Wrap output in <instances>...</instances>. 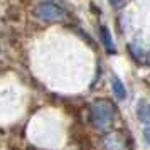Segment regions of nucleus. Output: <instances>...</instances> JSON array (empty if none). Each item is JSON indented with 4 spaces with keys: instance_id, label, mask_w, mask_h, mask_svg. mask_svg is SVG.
Returning <instances> with one entry per match:
<instances>
[{
    "instance_id": "obj_2",
    "label": "nucleus",
    "mask_w": 150,
    "mask_h": 150,
    "mask_svg": "<svg viewBox=\"0 0 150 150\" xmlns=\"http://www.w3.org/2000/svg\"><path fill=\"white\" fill-rule=\"evenodd\" d=\"M34 15L37 19H41V21H47V22H61L66 19V10L59 5V4H56V2H41L37 7L34 8Z\"/></svg>"
},
{
    "instance_id": "obj_5",
    "label": "nucleus",
    "mask_w": 150,
    "mask_h": 150,
    "mask_svg": "<svg viewBox=\"0 0 150 150\" xmlns=\"http://www.w3.org/2000/svg\"><path fill=\"white\" fill-rule=\"evenodd\" d=\"M101 35H103V41H105V46L110 52H115V46H113V39H111V34H110L108 27H101Z\"/></svg>"
},
{
    "instance_id": "obj_6",
    "label": "nucleus",
    "mask_w": 150,
    "mask_h": 150,
    "mask_svg": "<svg viewBox=\"0 0 150 150\" xmlns=\"http://www.w3.org/2000/svg\"><path fill=\"white\" fill-rule=\"evenodd\" d=\"M143 137H145V142L150 145V125H145L143 127Z\"/></svg>"
},
{
    "instance_id": "obj_7",
    "label": "nucleus",
    "mask_w": 150,
    "mask_h": 150,
    "mask_svg": "<svg viewBox=\"0 0 150 150\" xmlns=\"http://www.w3.org/2000/svg\"><path fill=\"white\" fill-rule=\"evenodd\" d=\"M110 2H111V5H113V7H120V5L125 4V0H110Z\"/></svg>"
},
{
    "instance_id": "obj_1",
    "label": "nucleus",
    "mask_w": 150,
    "mask_h": 150,
    "mask_svg": "<svg viewBox=\"0 0 150 150\" xmlns=\"http://www.w3.org/2000/svg\"><path fill=\"white\" fill-rule=\"evenodd\" d=\"M89 116H91V123L96 128H106L115 118V108L108 100H95L91 105Z\"/></svg>"
},
{
    "instance_id": "obj_3",
    "label": "nucleus",
    "mask_w": 150,
    "mask_h": 150,
    "mask_svg": "<svg viewBox=\"0 0 150 150\" xmlns=\"http://www.w3.org/2000/svg\"><path fill=\"white\" fill-rule=\"evenodd\" d=\"M137 115L145 125H150V103L145 100H140L138 106H137Z\"/></svg>"
},
{
    "instance_id": "obj_4",
    "label": "nucleus",
    "mask_w": 150,
    "mask_h": 150,
    "mask_svg": "<svg viewBox=\"0 0 150 150\" xmlns=\"http://www.w3.org/2000/svg\"><path fill=\"white\" fill-rule=\"evenodd\" d=\"M111 88H113V93H115L120 100H123V98H127V89H125V86H123V83L116 78V76H113L111 78Z\"/></svg>"
}]
</instances>
